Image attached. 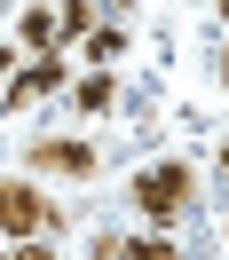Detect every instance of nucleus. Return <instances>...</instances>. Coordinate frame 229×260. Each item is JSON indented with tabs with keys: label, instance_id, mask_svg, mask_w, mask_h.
I'll use <instances>...</instances> for the list:
<instances>
[{
	"label": "nucleus",
	"instance_id": "3",
	"mask_svg": "<svg viewBox=\"0 0 229 260\" xmlns=\"http://www.w3.org/2000/svg\"><path fill=\"white\" fill-rule=\"evenodd\" d=\"M24 166L32 174H64V181H95V142H79V134H40L32 150H24Z\"/></svg>",
	"mask_w": 229,
	"mask_h": 260
},
{
	"label": "nucleus",
	"instance_id": "16",
	"mask_svg": "<svg viewBox=\"0 0 229 260\" xmlns=\"http://www.w3.org/2000/svg\"><path fill=\"white\" fill-rule=\"evenodd\" d=\"M0 260H16V252H0Z\"/></svg>",
	"mask_w": 229,
	"mask_h": 260
},
{
	"label": "nucleus",
	"instance_id": "13",
	"mask_svg": "<svg viewBox=\"0 0 229 260\" xmlns=\"http://www.w3.org/2000/svg\"><path fill=\"white\" fill-rule=\"evenodd\" d=\"M221 174H229V142H221Z\"/></svg>",
	"mask_w": 229,
	"mask_h": 260
},
{
	"label": "nucleus",
	"instance_id": "8",
	"mask_svg": "<svg viewBox=\"0 0 229 260\" xmlns=\"http://www.w3.org/2000/svg\"><path fill=\"white\" fill-rule=\"evenodd\" d=\"M103 24V0H55V32L64 40H87Z\"/></svg>",
	"mask_w": 229,
	"mask_h": 260
},
{
	"label": "nucleus",
	"instance_id": "10",
	"mask_svg": "<svg viewBox=\"0 0 229 260\" xmlns=\"http://www.w3.org/2000/svg\"><path fill=\"white\" fill-rule=\"evenodd\" d=\"M16 71H24V48H16V40H0V87L16 79Z\"/></svg>",
	"mask_w": 229,
	"mask_h": 260
},
{
	"label": "nucleus",
	"instance_id": "15",
	"mask_svg": "<svg viewBox=\"0 0 229 260\" xmlns=\"http://www.w3.org/2000/svg\"><path fill=\"white\" fill-rule=\"evenodd\" d=\"M221 24H229V0H221Z\"/></svg>",
	"mask_w": 229,
	"mask_h": 260
},
{
	"label": "nucleus",
	"instance_id": "9",
	"mask_svg": "<svg viewBox=\"0 0 229 260\" xmlns=\"http://www.w3.org/2000/svg\"><path fill=\"white\" fill-rule=\"evenodd\" d=\"M119 260H182V244L166 237V229H150V237H127V252Z\"/></svg>",
	"mask_w": 229,
	"mask_h": 260
},
{
	"label": "nucleus",
	"instance_id": "6",
	"mask_svg": "<svg viewBox=\"0 0 229 260\" xmlns=\"http://www.w3.org/2000/svg\"><path fill=\"white\" fill-rule=\"evenodd\" d=\"M79 55H87V71H111L119 55H127V16H103L95 32L79 40Z\"/></svg>",
	"mask_w": 229,
	"mask_h": 260
},
{
	"label": "nucleus",
	"instance_id": "14",
	"mask_svg": "<svg viewBox=\"0 0 229 260\" xmlns=\"http://www.w3.org/2000/svg\"><path fill=\"white\" fill-rule=\"evenodd\" d=\"M8 8H16V0H0V16H8Z\"/></svg>",
	"mask_w": 229,
	"mask_h": 260
},
{
	"label": "nucleus",
	"instance_id": "7",
	"mask_svg": "<svg viewBox=\"0 0 229 260\" xmlns=\"http://www.w3.org/2000/svg\"><path fill=\"white\" fill-rule=\"evenodd\" d=\"M71 103H79L87 118L119 111V71H79V79H71Z\"/></svg>",
	"mask_w": 229,
	"mask_h": 260
},
{
	"label": "nucleus",
	"instance_id": "12",
	"mask_svg": "<svg viewBox=\"0 0 229 260\" xmlns=\"http://www.w3.org/2000/svg\"><path fill=\"white\" fill-rule=\"evenodd\" d=\"M213 71H221V87H229V40H221V63H213Z\"/></svg>",
	"mask_w": 229,
	"mask_h": 260
},
{
	"label": "nucleus",
	"instance_id": "2",
	"mask_svg": "<svg viewBox=\"0 0 229 260\" xmlns=\"http://www.w3.org/2000/svg\"><path fill=\"white\" fill-rule=\"evenodd\" d=\"M55 221H64V213H55L32 181H0V237H16V244H24V237H40V229L55 237Z\"/></svg>",
	"mask_w": 229,
	"mask_h": 260
},
{
	"label": "nucleus",
	"instance_id": "5",
	"mask_svg": "<svg viewBox=\"0 0 229 260\" xmlns=\"http://www.w3.org/2000/svg\"><path fill=\"white\" fill-rule=\"evenodd\" d=\"M16 48L24 55H48V48H64V32H55V0H32L16 16Z\"/></svg>",
	"mask_w": 229,
	"mask_h": 260
},
{
	"label": "nucleus",
	"instance_id": "4",
	"mask_svg": "<svg viewBox=\"0 0 229 260\" xmlns=\"http://www.w3.org/2000/svg\"><path fill=\"white\" fill-rule=\"evenodd\" d=\"M64 87H71V63H64V48H48V55H24V71L0 87V103H8V111H24V103L64 95Z\"/></svg>",
	"mask_w": 229,
	"mask_h": 260
},
{
	"label": "nucleus",
	"instance_id": "1",
	"mask_svg": "<svg viewBox=\"0 0 229 260\" xmlns=\"http://www.w3.org/2000/svg\"><path fill=\"white\" fill-rule=\"evenodd\" d=\"M127 197H134V213H142L150 229H174L182 213H190V197H197V166L158 158V166H142V174L127 181Z\"/></svg>",
	"mask_w": 229,
	"mask_h": 260
},
{
	"label": "nucleus",
	"instance_id": "11",
	"mask_svg": "<svg viewBox=\"0 0 229 260\" xmlns=\"http://www.w3.org/2000/svg\"><path fill=\"white\" fill-rule=\"evenodd\" d=\"M8 252H16V260H55V244L48 237H24V244H8Z\"/></svg>",
	"mask_w": 229,
	"mask_h": 260
}]
</instances>
